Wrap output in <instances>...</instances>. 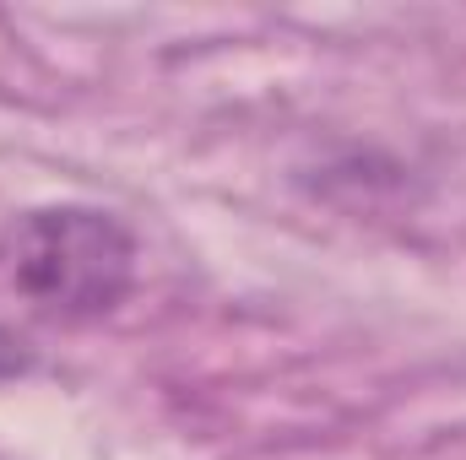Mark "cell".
Listing matches in <instances>:
<instances>
[{
    "mask_svg": "<svg viewBox=\"0 0 466 460\" xmlns=\"http://www.w3.org/2000/svg\"><path fill=\"white\" fill-rule=\"evenodd\" d=\"M27 368H33L27 346L16 342V331H5V325H0V379H16V374H27Z\"/></svg>",
    "mask_w": 466,
    "mask_h": 460,
    "instance_id": "obj_2",
    "label": "cell"
},
{
    "mask_svg": "<svg viewBox=\"0 0 466 460\" xmlns=\"http://www.w3.org/2000/svg\"><path fill=\"white\" fill-rule=\"evenodd\" d=\"M136 282V238L98 206H38L0 233V304L33 325H93Z\"/></svg>",
    "mask_w": 466,
    "mask_h": 460,
    "instance_id": "obj_1",
    "label": "cell"
}]
</instances>
